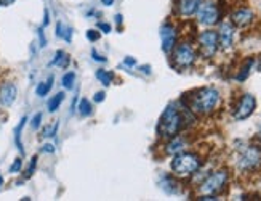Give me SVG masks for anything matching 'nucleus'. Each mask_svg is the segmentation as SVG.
Segmentation results:
<instances>
[{
	"instance_id": "f704fd0d",
	"label": "nucleus",
	"mask_w": 261,
	"mask_h": 201,
	"mask_svg": "<svg viewBox=\"0 0 261 201\" xmlns=\"http://www.w3.org/2000/svg\"><path fill=\"white\" fill-rule=\"evenodd\" d=\"M50 23V18H48V12H45V21H43V26H48Z\"/></svg>"
},
{
	"instance_id": "2eb2a0df",
	"label": "nucleus",
	"mask_w": 261,
	"mask_h": 201,
	"mask_svg": "<svg viewBox=\"0 0 261 201\" xmlns=\"http://www.w3.org/2000/svg\"><path fill=\"white\" fill-rule=\"evenodd\" d=\"M185 148H186V142L183 139L176 137L167 145V153L168 154H178V153H183Z\"/></svg>"
},
{
	"instance_id": "9b49d317",
	"label": "nucleus",
	"mask_w": 261,
	"mask_h": 201,
	"mask_svg": "<svg viewBox=\"0 0 261 201\" xmlns=\"http://www.w3.org/2000/svg\"><path fill=\"white\" fill-rule=\"evenodd\" d=\"M16 95H18V88L15 84L11 82H5L0 85V103L4 106H11L15 103L16 100Z\"/></svg>"
},
{
	"instance_id": "cd10ccee",
	"label": "nucleus",
	"mask_w": 261,
	"mask_h": 201,
	"mask_svg": "<svg viewBox=\"0 0 261 201\" xmlns=\"http://www.w3.org/2000/svg\"><path fill=\"white\" fill-rule=\"evenodd\" d=\"M36 164H37V158H32L31 160V166L28 167V171H26V177H31L34 174V169H36Z\"/></svg>"
},
{
	"instance_id": "7c9ffc66",
	"label": "nucleus",
	"mask_w": 261,
	"mask_h": 201,
	"mask_svg": "<svg viewBox=\"0 0 261 201\" xmlns=\"http://www.w3.org/2000/svg\"><path fill=\"white\" fill-rule=\"evenodd\" d=\"M42 151L43 153H53L55 151V147H53V145H50V143H47V145H43Z\"/></svg>"
},
{
	"instance_id": "39448f33",
	"label": "nucleus",
	"mask_w": 261,
	"mask_h": 201,
	"mask_svg": "<svg viewBox=\"0 0 261 201\" xmlns=\"http://www.w3.org/2000/svg\"><path fill=\"white\" fill-rule=\"evenodd\" d=\"M226 182H228V172L226 171H217L212 175H208L205 181L202 182L199 193L202 196H215L218 192L224 188Z\"/></svg>"
},
{
	"instance_id": "5701e85b",
	"label": "nucleus",
	"mask_w": 261,
	"mask_h": 201,
	"mask_svg": "<svg viewBox=\"0 0 261 201\" xmlns=\"http://www.w3.org/2000/svg\"><path fill=\"white\" fill-rule=\"evenodd\" d=\"M253 64H255V60H248V61H247V64H245L244 68L241 70V73L237 74L236 79L239 81V82H242L244 79H247V76L250 74V70H252V66H253Z\"/></svg>"
},
{
	"instance_id": "f257e3e1",
	"label": "nucleus",
	"mask_w": 261,
	"mask_h": 201,
	"mask_svg": "<svg viewBox=\"0 0 261 201\" xmlns=\"http://www.w3.org/2000/svg\"><path fill=\"white\" fill-rule=\"evenodd\" d=\"M218 103H220V92L213 87H205L192 95L191 109H194L199 115H208L218 106Z\"/></svg>"
},
{
	"instance_id": "393cba45",
	"label": "nucleus",
	"mask_w": 261,
	"mask_h": 201,
	"mask_svg": "<svg viewBox=\"0 0 261 201\" xmlns=\"http://www.w3.org/2000/svg\"><path fill=\"white\" fill-rule=\"evenodd\" d=\"M21 167H22V160H21V158H16V160L13 161V164L10 166V172H11V174H16V172L21 171Z\"/></svg>"
},
{
	"instance_id": "6e6552de",
	"label": "nucleus",
	"mask_w": 261,
	"mask_h": 201,
	"mask_svg": "<svg viewBox=\"0 0 261 201\" xmlns=\"http://www.w3.org/2000/svg\"><path fill=\"white\" fill-rule=\"evenodd\" d=\"M199 46L203 57H213L218 49V34L215 31H203L199 36Z\"/></svg>"
},
{
	"instance_id": "0eeeda50",
	"label": "nucleus",
	"mask_w": 261,
	"mask_h": 201,
	"mask_svg": "<svg viewBox=\"0 0 261 201\" xmlns=\"http://www.w3.org/2000/svg\"><path fill=\"white\" fill-rule=\"evenodd\" d=\"M173 61L176 68H189V66L196 61V52L189 43H181L175 49L173 53Z\"/></svg>"
},
{
	"instance_id": "ddd939ff",
	"label": "nucleus",
	"mask_w": 261,
	"mask_h": 201,
	"mask_svg": "<svg viewBox=\"0 0 261 201\" xmlns=\"http://www.w3.org/2000/svg\"><path fill=\"white\" fill-rule=\"evenodd\" d=\"M232 23L239 28H245L253 21V12L250 8H239L232 13Z\"/></svg>"
},
{
	"instance_id": "e433bc0d",
	"label": "nucleus",
	"mask_w": 261,
	"mask_h": 201,
	"mask_svg": "<svg viewBox=\"0 0 261 201\" xmlns=\"http://www.w3.org/2000/svg\"><path fill=\"white\" fill-rule=\"evenodd\" d=\"M116 23H117V25L122 23V15H116Z\"/></svg>"
},
{
	"instance_id": "412c9836",
	"label": "nucleus",
	"mask_w": 261,
	"mask_h": 201,
	"mask_svg": "<svg viewBox=\"0 0 261 201\" xmlns=\"http://www.w3.org/2000/svg\"><path fill=\"white\" fill-rule=\"evenodd\" d=\"M79 113H81V116H90L92 115V105H90V102L87 98H82L81 102H79Z\"/></svg>"
},
{
	"instance_id": "f3484780",
	"label": "nucleus",
	"mask_w": 261,
	"mask_h": 201,
	"mask_svg": "<svg viewBox=\"0 0 261 201\" xmlns=\"http://www.w3.org/2000/svg\"><path fill=\"white\" fill-rule=\"evenodd\" d=\"M56 36L64 39L66 42H71L72 40V29L69 26H64L63 23L56 25Z\"/></svg>"
},
{
	"instance_id": "4468645a",
	"label": "nucleus",
	"mask_w": 261,
	"mask_h": 201,
	"mask_svg": "<svg viewBox=\"0 0 261 201\" xmlns=\"http://www.w3.org/2000/svg\"><path fill=\"white\" fill-rule=\"evenodd\" d=\"M200 5V0H179L178 2V13L181 16H192L197 13V8Z\"/></svg>"
},
{
	"instance_id": "c756f323",
	"label": "nucleus",
	"mask_w": 261,
	"mask_h": 201,
	"mask_svg": "<svg viewBox=\"0 0 261 201\" xmlns=\"http://www.w3.org/2000/svg\"><path fill=\"white\" fill-rule=\"evenodd\" d=\"M105 95H106L105 92H96V94H95V102H96V103H101V102L105 100Z\"/></svg>"
},
{
	"instance_id": "f8f14e48",
	"label": "nucleus",
	"mask_w": 261,
	"mask_h": 201,
	"mask_svg": "<svg viewBox=\"0 0 261 201\" xmlns=\"http://www.w3.org/2000/svg\"><path fill=\"white\" fill-rule=\"evenodd\" d=\"M234 40V28L231 23H221L220 32H218V43L221 49H229Z\"/></svg>"
},
{
	"instance_id": "72a5a7b5",
	"label": "nucleus",
	"mask_w": 261,
	"mask_h": 201,
	"mask_svg": "<svg viewBox=\"0 0 261 201\" xmlns=\"http://www.w3.org/2000/svg\"><path fill=\"white\" fill-rule=\"evenodd\" d=\"M13 2H15V0H0V5H2V7H7V5H11Z\"/></svg>"
},
{
	"instance_id": "aec40b11",
	"label": "nucleus",
	"mask_w": 261,
	"mask_h": 201,
	"mask_svg": "<svg viewBox=\"0 0 261 201\" xmlns=\"http://www.w3.org/2000/svg\"><path fill=\"white\" fill-rule=\"evenodd\" d=\"M26 121H28V118H22V119H21V122L18 124V127H16V130H15L16 147H18V150L21 151V154L24 153V150H22V143H21V132H22V127H24V124H26Z\"/></svg>"
},
{
	"instance_id": "20e7f679",
	"label": "nucleus",
	"mask_w": 261,
	"mask_h": 201,
	"mask_svg": "<svg viewBox=\"0 0 261 201\" xmlns=\"http://www.w3.org/2000/svg\"><path fill=\"white\" fill-rule=\"evenodd\" d=\"M236 164L244 172L256 171L261 166V150L258 147H255V145H248V147L241 150Z\"/></svg>"
},
{
	"instance_id": "58836bf2",
	"label": "nucleus",
	"mask_w": 261,
	"mask_h": 201,
	"mask_svg": "<svg viewBox=\"0 0 261 201\" xmlns=\"http://www.w3.org/2000/svg\"><path fill=\"white\" fill-rule=\"evenodd\" d=\"M0 185H4V177L0 175Z\"/></svg>"
},
{
	"instance_id": "4be33fe9",
	"label": "nucleus",
	"mask_w": 261,
	"mask_h": 201,
	"mask_svg": "<svg viewBox=\"0 0 261 201\" xmlns=\"http://www.w3.org/2000/svg\"><path fill=\"white\" fill-rule=\"evenodd\" d=\"M96 77H98V81L103 84V85H109L112 82V74L106 70H98L96 71Z\"/></svg>"
},
{
	"instance_id": "b1692460",
	"label": "nucleus",
	"mask_w": 261,
	"mask_h": 201,
	"mask_svg": "<svg viewBox=\"0 0 261 201\" xmlns=\"http://www.w3.org/2000/svg\"><path fill=\"white\" fill-rule=\"evenodd\" d=\"M74 81H75V74L72 71L66 73L63 76V85H64V88H72L74 87Z\"/></svg>"
},
{
	"instance_id": "c85d7f7f",
	"label": "nucleus",
	"mask_w": 261,
	"mask_h": 201,
	"mask_svg": "<svg viewBox=\"0 0 261 201\" xmlns=\"http://www.w3.org/2000/svg\"><path fill=\"white\" fill-rule=\"evenodd\" d=\"M87 37H88V40H98L99 39V34H98V31H93V29H90L88 32H87Z\"/></svg>"
},
{
	"instance_id": "1a4fd4ad",
	"label": "nucleus",
	"mask_w": 261,
	"mask_h": 201,
	"mask_svg": "<svg viewBox=\"0 0 261 201\" xmlns=\"http://www.w3.org/2000/svg\"><path fill=\"white\" fill-rule=\"evenodd\" d=\"M255 108H256V98L252 94H245L241 98V102L237 103V106H236L234 119H237V121L247 119L255 111Z\"/></svg>"
},
{
	"instance_id": "473e14b6",
	"label": "nucleus",
	"mask_w": 261,
	"mask_h": 201,
	"mask_svg": "<svg viewBox=\"0 0 261 201\" xmlns=\"http://www.w3.org/2000/svg\"><path fill=\"white\" fill-rule=\"evenodd\" d=\"M92 53H93V58H95L96 61H101V63H105V61H106V58H103V57H99V55H98V53H96L95 50H93Z\"/></svg>"
},
{
	"instance_id": "dca6fc26",
	"label": "nucleus",
	"mask_w": 261,
	"mask_h": 201,
	"mask_svg": "<svg viewBox=\"0 0 261 201\" xmlns=\"http://www.w3.org/2000/svg\"><path fill=\"white\" fill-rule=\"evenodd\" d=\"M69 61H71L69 55H67L66 52H63V50H58V52L55 53V58H53L51 64L60 66V68H66V66L69 64Z\"/></svg>"
},
{
	"instance_id": "a878e982",
	"label": "nucleus",
	"mask_w": 261,
	"mask_h": 201,
	"mask_svg": "<svg viewBox=\"0 0 261 201\" xmlns=\"http://www.w3.org/2000/svg\"><path fill=\"white\" fill-rule=\"evenodd\" d=\"M56 129H58V124H53V126H50V127H45L42 136H43V137H53L55 133H56Z\"/></svg>"
},
{
	"instance_id": "a211bd4d",
	"label": "nucleus",
	"mask_w": 261,
	"mask_h": 201,
	"mask_svg": "<svg viewBox=\"0 0 261 201\" xmlns=\"http://www.w3.org/2000/svg\"><path fill=\"white\" fill-rule=\"evenodd\" d=\"M63 100H64V94L63 92H58L55 97H51L48 100V111H50V113H55V111L60 108V105L63 103Z\"/></svg>"
},
{
	"instance_id": "6ab92c4d",
	"label": "nucleus",
	"mask_w": 261,
	"mask_h": 201,
	"mask_svg": "<svg viewBox=\"0 0 261 201\" xmlns=\"http://www.w3.org/2000/svg\"><path fill=\"white\" fill-rule=\"evenodd\" d=\"M51 85H53V77L50 76V77H48V81L40 82V84L37 85V88H36V94H37L39 97H45V95H47V94L51 91Z\"/></svg>"
},
{
	"instance_id": "2f4dec72",
	"label": "nucleus",
	"mask_w": 261,
	"mask_h": 201,
	"mask_svg": "<svg viewBox=\"0 0 261 201\" xmlns=\"http://www.w3.org/2000/svg\"><path fill=\"white\" fill-rule=\"evenodd\" d=\"M98 28L103 31V32H111V26L109 25H106V23H99L98 25Z\"/></svg>"
},
{
	"instance_id": "bb28decb",
	"label": "nucleus",
	"mask_w": 261,
	"mask_h": 201,
	"mask_svg": "<svg viewBox=\"0 0 261 201\" xmlns=\"http://www.w3.org/2000/svg\"><path fill=\"white\" fill-rule=\"evenodd\" d=\"M40 122H42V113H37L36 116L32 118V122H31L32 129H39L40 127Z\"/></svg>"
},
{
	"instance_id": "9d476101",
	"label": "nucleus",
	"mask_w": 261,
	"mask_h": 201,
	"mask_svg": "<svg viewBox=\"0 0 261 201\" xmlns=\"http://www.w3.org/2000/svg\"><path fill=\"white\" fill-rule=\"evenodd\" d=\"M161 40H162V50L170 53L175 49L176 43V29L172 25H164L161 28Z\"/></svg>"
},
{
	"instance_id": "f03ea898",
	"label": "nucleus",
	"mask_w": 261,
	"mask_h": 201,
	"mask_svg": "<svg viewBox=\"0 0 261 201\" xmlns=\"http://www.w3.org/2000/svg\"><path fill=\"white\" fill-rule=\"evenodd\" d=\"M181 121H183V118H181V113L178 111L176 105L170 103L161 116V122H159V136L167 137V139L175 137L178 130L181 129Z\"/></svg>"
},
{
	"instance_id": "4c0bfd02",
	"label": "nucleus",
	"mask_w": 261,
	"mask_h": 201,
	"mask_svg": "<svg viewBox=\"0 0 261 201\" xmlns=\"http://www.w3.org/2000/svg\"><path fill=\"white\" fill-rule=\"evenodd\" d=\"M125 63H127V64H135L136 61H135L133 58H127V60H125Z\"/></svg>"
},
{
	"instance_id": "c9c22d12",
	"label": "nucleus",
	"mask_w": 261,
	"mask_h": 201,
	"mask_svg": "<svg viewBox=\"0 0 261 201\" xmlns=\"http://www.w3.org/2000/svg\"><path fill=\"white\" fill-rule=\"evenodd\" d=\"M101 2H103V5H106V7H111L114 4V0H101Z\"/></svg>"
},
{
	"instance_id": "423d86ee",
	"label": "nucleus",
	"mask_w": 261,
	"mask_h": 201,
	"mask_svg": "<svg viewBox=\"0 0 261 201\" xmlns=\"http://www.w3.org/2000/svg\"><path fill=\"white\" fill-rule=\"evenodd\" d=\"M197 19L203 26H213L218 23L220 19V10L215 4H200L197 8Z\"/></svg>"
},
{
	"instance_id": "7ed1b4c3",
	"label": "nucleus",
	"mask_w": 261,
	"mask_h": 201,
	"mask_svg": "<svg viewBox=\"0 0 261 201\" xmlns=\"http://www.w3.org/2000/svg\"><path fill=\"white\" fill-rule=\"evenodd\" d=\"M200 167V160L197 154L192 153H178L175 154V160L172 161V171L179 177H188L191 174L197 172Z\"/></svg>"
}]
</instances>
